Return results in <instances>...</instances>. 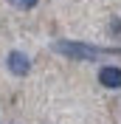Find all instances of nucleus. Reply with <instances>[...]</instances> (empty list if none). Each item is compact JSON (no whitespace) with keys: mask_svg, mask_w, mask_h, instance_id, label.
Instances as JSON below:
<instances>
[{"mask_svg":"<svg viewBox=\"0 0 121 124\" xmlns=\"http://www.w3.org/2000/svg\"><path fill=\"white\" fill-rule=\"evenodd\" d=\"M110 28H113L115 37H121V20H113V25H110Z\"/></svg>","mask_w":121,"mask_h":124,"instance_id":"obj_4","label":"nucleus"},{"mask_svg":"<svg viewBox=\"0 0 121 124\" xmlns=\"http://www.w3.org/2000/svg\"><path fill=\"white\" fill-rule=\"evenodd\" d=\"M8 3H11L14 8H20V11H28V8H34V6H37L39 0H8Z\"/></svg>","mask_w":121,"mask_h":124,"instance_id":"obj_3","label":"nucleus"},{"mask_svg":"<svg viewBox=\"0 0 121 124\" xmlns=\"http://www.w3.org/2000/svg\"><path fill=\"white\" fill-rule=\"evenodd\" d=\"M98 82H101L104 87H110V90H118V87H121V68L104 65V68L98 70Z\"/></svg>","mask_w":121,"mask_h":124,"instance_id":"obj_2","label":"nucleus"},{"mask_svg":"<svg viewBox=\"0 0 121 124\" xmlns=\"http://www.w3.org/2000/svg\"><path fill=\"white\" fill-rule=\"evenodd\" d=\"M6 65H8V70H11L14 76H25V73L31 70V59L23 54V51H8Z\"/></svg>","mask_w":121,"mask_h":124,"instance_id":"obj_1","label":"nucleus"}]
</instances>
